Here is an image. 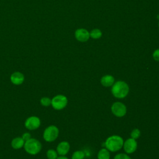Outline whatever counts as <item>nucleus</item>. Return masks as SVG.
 <instances>
[{
    "mask_svg": "<svg viewBox=\"0 0 159 159\" xmlns=\"http://www.w3.org/2000/svg\"><path fill=\"white\" fill-rule=\"evenodd\" d=\"M40 119L37 116H32L26 119L24 122V125L28 130H34L38 129L40 127Z\"/></svg>",
    "mask_w": 159,
    "mask_h": 159,
    "instance_id": "nucleus-7",
    "label": "nucleus"
},
{
    "mask_svg": "<svg viewBox=\"0 0 159 159\" xmlns=\"http://www.w3.org/2000/svg\"><path fill=\"white\" fill-rule=\"evenodd\" d=\"M24 148L27 153L32 155H35L38 154L41 151L42 144L37 139L30 138L25 142Z\"/></svg>",
    "mask_w": 159,
    "mask_h": 159,
    "instance_id": "nucleus-3",
    "label": "nucleus"
},
{
    "mask_svg": "<svg viewBox=\"0 0 159 159\" xmlns=\"http://www.w3.org/2000/svg\"><path fill=\"white\" fill-rule=\"evenodd\" d=\"M123 148L127 154L133 153L137 150V143L135 139L130 137L124 141Z\"/></svg>",
    "mask_w": 159,
    "mask_h": 159,
    "instance_id": "nucleus-8",
    "label": "nucleus"
},
{
    "mask_svg": "<svg viewBox=\"0 0 159 159\" xmlns=\"http://www.w3.org/2000/svg\"><path fill=\"white\" fill-rule=\"evenodd\" d=\"M85 157L84 152L82 150H76L73 152L71 159H84Z\"/></svg>",
    "mask_w": 159,
    "mask_h": 159,
    "instance_id": "nucleus-16",
    "label": "nucleus"
},
{
    "mask_svg": "<svg viewBox=\"0 0 159 159\" xmlns=\"http://www.w3.org/2000/svg\"><path fill=\"white\" fill-rule=\"evenodd\" d=\"M75 37L79 42H87L90 38L89 32L84 28L78 29L75 32Z\"/></svg>",
    "mask_w": 159,
    "mask_h": 159,
    "instance_id": "nucleus-9",
    "label": "nucleus"
},
{
    "mask_svg": "<svg viewBox=\"0 0 159 159\" xmlns=\"http://www.w3.org/2000/svg\"><path fill=\"white\" fill-rule=\"evenodd\" d=\"M112 113L117 117H124L127 113V107L121 102H115L111 106Z\"/></svg>",
    "mask_w": 159,
    "mask_h": 159,
    "instance_id": "nucleus-6",
    "label": "nucleus"
},
{
    "mask_svg": "<svg viewBox=\"0 0 159 159\" xmlns=\"http://www.w3.org/2000/svg\"><path fill=\"white\" fill-rule=\"evenodd\" d=\"M129 92L128 84L122 80L115 81L112 86L111 93L112 95L118 99L125 98Z\"/></svg>",
    "mask_w": 159,
    "mask_h": 159,
    "instance_id": "nucleus-1",
    "label": "nucleus"
},
{
    "mask_svg": "<svg viewBox=\"0 0 159 159\" xmlns=\"http://www.w3.org/2000/svg\"><path fill=\"white\" fill-rule=\"evenodd\" d=\"M98 159H110L109 151L106 148H101L98 153Z\"/></svg>",
    "mask_w": 159,
    "mask_h": 159,
    "instance_id": "nucleus-14",
    "label": "nucleus"
},
{
    "mask_svg": "<svg viewBox=\"0 0 159 159\" xmlns=\"http://www.w3.org/2000/svg\"><path fill=\"white\" fill-rule=\"evenodd\" d=\"M70 148V143L66 141H62L58 144L56 150L59 155L65 156L68 153Z\"/></svg>",
    "mask_w": 159,
    "mask_h": 159,
    "instance_id": "nucleus-11",
    "label": "nucleus"
},
{
    "mask_svg": "<svg viewBox=\"0 0 159 159\" xmlns=\"http://www.w3.org/2000/svg\"><path fill=\"white\" fill-rule=\"evenodd\" d=\"M47 157L48 159H57L58 156V153L57 150H55L53 149H49L47 152Z\"/></svg>",
    "mask_w": 159,
    "mask_h": 159,
    "instance_id": "nucleus-17",
    "label": "nucleus"
},
{
    "mask_svg": "<svg viewBox=\"0 0 159 159\" xmlns=\"http://www.w3.org/2000/svg\"><path fill=\"white\" fill-rule=\"evenodd\" d=\"M25 141L21 137H17L14 138L11 141V147L16 150L20 149L24 147Z\"/></svg>",
    "mask_w": 159,
    "mask_h": 159,
    "instance_id": "nucleus-13",
    "label": "nucleus"
},
{
    "mask_svg": "<svg viewBox=\"0 0 159 159\" xmlns=\"http://www.w3.org/2000/svg\"><path fill=\"white\" fill-rule=\"evenodd\" d=\"M25 77L23 73L20 71H15L12 73L10 76L11 83L15 85H20L24 81Z\"/></svg>",
    "mask_w": 159,
    "mask_h": 159,
    "instance_id": "nucleus-10",
    "label": "nucleus"
},
{
    "mask_svg": "<svg viewBox=\"0 0 159 159\" xmlns=\"http://www.w3.org/2000/svg\"><path fill=\"white\" fill-rule=\"evenodd\" d=\"M52 99L48 97H42L40 100V103L44 107H48L51 105Z\"/></svg>",
    "mask_w": 159,
    "mask_h": 159,
    "instance_id": "nucleus-18",
    "label": "nucleus"
},
{
    "mask_svg": "<svg viewBox=\"0 0 159 159\" xmlns=\"http://www.w3.org/2000/svg\"><path fill=\"white\" fill-rule=\"evenodd\" d=\"M101 83L104 87H110L115 82V79L113 76L111 75H106L101 78Z\"/></svg>",
    "mask_w": 159,
    "mask_h": 159,
    "instance_id": "nucleus-12",
    "label": "nucleus"
},
{
    "mask_svg": "<svg viewBox=\"0 0 159 159\" xmlns=\"http://www.w3.org/2000/svg\"><path fill=\"white\" fill-rule=\"evenodd\" d=\"M68 104L67 98L63 94H58L52 99L51 106L55 110H61L64 109Z\"/></svg>",
    "mask_w": 159,
    "mask_h": 159,
    "instance_id": "nucleus-5",
    "label": "nucleus"
},
{
    "mask_svg": "<svg viewBox=\"0 0 159 159\" xmlns=\"http://www.w3.org/2000/svg\"><path fill=\"white\" fill-rule=\"evenodd\" d=\"M152 57L155 61H159V48H157L154 50L152 54Z\"/></svg>",
    "mask_w": 159,
    "mask_h": 159,
    "instance_id": "nucleus-21",
    "label": "nucleus"
},
{
    "mask_svg": "<svg viewBox=\"0 0 159 159\" xmlns=\"http://www.w3.org/2000/svg\"><path fill=\"white\" fill-rule=\"evenodd\" d=\"M124 140L117 135L109 136L105 141L104 145L106 148L112 152H116L120 150L123 147Z\"/></svg>",
    "mask_w": 159,
    "mask_h": 159,
    "instance_id": "nucleus-2",
    "label": "nucleus"
},
{
    "mask_svg": "<svg viewBox=\"0 0 159 159\" xmlns=\"http://www.w3.org/2000/svg\"><path fill=\"white\" fill-rule=\"evenodd\" d=\"M114 159H131L127 153H118L114 157Z\"/></svg>",
    "mask_w": 159,
    "mask_h": 159,
    "instance_id": "nucleus-20",
    "label": "nucleus"
},
{
    "mask_svg": "<svg viewBox=\"0 0 159 159\" xmlns=\"http://www.w3.org/2000/svg\"><path fill=\"white\" fill-rule=\"evenodd\" d=\"M158 28H159V22H158Z\"/></svg>",
    "mask_w": 159,
    "mask_h": 159,
    "instance_id": "nucleus-24",
    "label": "nucleus"
},
{
    "mask_svg": "<svg viewBox=\"0 0 159 159\" xmlns=\"http://www.w3.org/2000/svg\"><path fill=\"white\" fill-rule=\"evenodd\" d=\"M23 140L25 142L27 140H28L29 139H30L31 138V134L29 133V132H25L22 134V137H21Z\"/></svg>",
    "mask_w": 159,
    "mask_h": 159,
    "instance_id": "nucleus-22",
    "label": "nucleus"
},
{
    "mask_svg": "<svg viewBox=\"0 0 159 159\" xmlns=\"http://www.w3.org/2000/svg\"><path fill=\"white\" fill-rule=\"evenodd\" d=\"M57 159H68L65 156H61V155H60L59 157H57Z\"/></svg>",
    "mask_w": 159,
    "mask_h": 159,
    "instance_id": "nucleus-23",
    "label": "nucleus"
},
{
    "mask_svg": "<svg viewBox=\"0 0 159 159\" xmlns=\"http://www.w3.org/2000/svg\"><path fill=\"white\" fill-rule=\"evenodd\" d=\"M141 132L140 130L139 129H134L132 130V132H130V137L136 140L137 139H139L140 136Z\"/></svg>",
    "mask_w": 159,
    "mask_h": 159,
    "instance_id": "nucleus-19",
    "label": "nucleus"
},
{
    "mask_svg": "<svg viewBox=\"0 0 159 159\" xmlns=\"http://www.w3.org/2000/svg\"><path fill=\"white\" fill-rule=\"evenodd\" d=\"M59 135L58 128L54 125H51L45 128L43 133V139L48 142H52L55 141Z\"/></svg>",
    "mask_w": 159,
    "mask_h": 159,
    "instance_id": "nucleus-4",
    "label": "nucleus"
},
{
    "mask_svg": "<svg viewBox=\"0 0 159 159\" xmlns=\"http://www.w3.org/2000/svg\"><path fill=\"white\" fill-rule=\"evenodd\" d=\"M102 33L99 29H94L89 32V36L93 39H99L102 37Z\"/></svg>",
    "mask_w": 159,
    "mask_h": 159,
    "instance_id": "nucleus-15",
    "label": "nucleus"
}]
</instances>
